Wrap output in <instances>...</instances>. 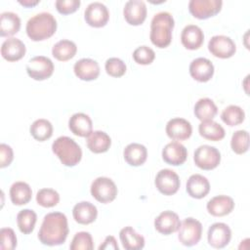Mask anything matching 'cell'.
Wrapping results in <instances>:
<instances>
[{
  "mask_svg": "<svg viewBox=\"0 0 250 250\" xmlns=\"http://www.w3.org/2000/svg\"><path fill=\"white\" fill-rule=\"evenodd\" d=\"M68 234L67 218L63 213L52 212L45 215L38 232L40 242L48 246L64 243Z\"/></svg>",
  "mask_w": 250,
  "mask_h": 250,
  "instance_id": "obj_1",
  "label": "cell"
},
{
  "mask_svg": "<svg viewBox=\"0 0 250 250\" xmlns=\"http://www.w3.org/2000/svg\"><path fill=\"white\" fill-rule=\"evenodd\" d=\"M175 21L173 16L168 12L155 14L150 22L149 38L151 43L157 48H166L172 41V30Z\"/></svg>",
  "mask_w": 250,
  "mask_h": 250,
  "instance_id": "obj_2",
  "label": "cell"
},
{
  "mask_svg": "<svg viewBox=\"0 0 250 250\" xmlns=\"http://www.w3.org/2000/svg\"><path fill=\"white\" fill-rule=\"evenodd\" d=\"M26 34L32 41H43L57 30V21L55 17L47 12H42L31 17L26 22Z\"/></svg>",
  "mask_w": 250,
  "mask_h": 250,
  "instance_id": "obj_3",
  "label": "cell"
},
{
  "mask_svg": "<svg viewBox=\"0 0 250 250\" xmlns=\"http://www.w3.org/2000/svg\"><path fill=\"white\" fill-rule=\"evenodd\" d=\"M52 150L61 162L67 167L75 166L82 158V150L79 145L73 139L66 136L56 139L52 144Z\"/></svg>",
  "mask_w": 250,
  "mask_h": 250,
  "instance_id": "obj_4",
  "label": "cell"
},
{
  "mask_svg": "<svg viewBox=\"0 0 250 250\" xmlns=\"http://www.w3.org/2000/svg\"><path fill=\"white\" fill-rule=\"evenodd\" d=\"M92 196L101 203H109L113 201L117 195V187L115 183L107 177H99L92 182Z\"/></svg>",
  "mask_w": 250,
  "mask_h": 250,
  "instance_id": "obj_5",
  "label": "cell"
},
{
  "mask_svg": "<svg viewBox=\"0 0 250 250\" xmlns=\"http://www.w3.org/2000/svg\"><path fill=\"white\" fill-rule=\"evenodd\" d=\"M178 239L185 246H193L197 244L202 234V225L193 218H187L181 222L179 228Z\"/></svg>",
  "mask_w": 250,
  "mask_h": 250,
  "instance_id": "obj_6",
  "label": "cell"
},
{
  "mask_svg": "<svg viewBox=\"0 0 250 250\" xmlns=\"http://www.w3.org/2000/svg\"><path fill=\"white\" fill-rule=\"evenodd\" d=\"M193 160L195 165L200 169L212 170L220 164L221 153L215 146L202 145L195 149Z\"/></svg>",
  "mask_w": 250,
  "mask_h": 250,
  "instance_id": "obj_7",
  "label": "cell"
},
{
  "mask_svg": "<svg viewBox=\"0 0 250 250\" xmlns=\"http://www.w3.org/2000/svg\"><path fill=\"white\" fill-rule=\"evenodd\" d=\"M26 72L34 80H45L54 72L53 62L44 56H36L30 59L26 64Z\"/></svg>",
  "mask_w": 250,
  "mask_h": 250,
  "instance_id": "obj_8",
  "label": "cell"
},
{
  "mask_svg": "<svg viewBox=\"0 0 250 250\" xmlns=\"http://www.w3.org/2000/svg\"><path fill=\"white\" fill-rule=\"evenodd\" d=\"M222 5L221 0H190L188 10L194 18L206 20L217 15L221 11Z\"/></svg>",
  "mask_w": 250,
  "mask_h": 250,
  "instance_id": "obj_9",
  "label": "cell"
},
{
  "mask_svg": "<svg viewBox=\"0 0 250 250\" xmlns=\"http://www.w3.org/2000/svg\"><path fill=\"white\" fill-rule=\"evenodd\" d=\"M208 50L216 58L229 59L236 52V46L230 37L215 35L208 42Z\"/></svg>",
  "mask_w": 250,
  "mask_h": 250,
  "instance_id": "obj_10",
  "label": "cell"
},
{
  "mask_svg": "<svg viewBox=\"0 0 250 250\" xmlns=\"http://www.w3.org/2000/svg\"><path fill=\"white\" fill-rule=\"evenodd\" d=\"M156 188L164 195L175 194L180 188V178L178 174L170 169L160 170L154 180Z\"/></svg>",
  "mask_w": 250,
  "mask_h": 250,
  "instance_id": "obj_11",
  "label": "cell"
},
{
  "mask_svg": "<svg viewBox=\"0 0 250 250\" xmlns=\"http://www.w3.org/2000/svg\"><path fill=\"white\" fill-rule=\"evenodd\" d=\"M86 22L92 27L104 26L109 19V12L105 5L101 2L90 3L84 12Z\"/></svg>",
  "mask_w": 250,
  "mask_h": 250,
  "instance_id": "obj_12",
  "label": "cell"
},
{
  "mask_svg": "<svg viewBox=\"0 0 250 250\" xmlns=\"http://www.w3.org/2000/svg\"><path fill=\"white\" fill-rule=\"evenodd\" d=\"M231 238V230L225 223H215L210 226L207 233L208 243L217 249L226 247Z\"/></svg>",
  "mask_w": 250,
  "mask_h": 250,
  "instance_id": "obj_13",
  "label": "cell"
},
{
  "mask_svg": "<svg viewBox=\"0 0 250 250\" xmlns=\"http://www.w3.org/2000/svg\"><path fill=\"white\" fill-rule=\"evenodd\" d=\"M146 3L142 0H129L123 9L124 19L131 25L142 24L146 18Z\"/></svg>",
  "mask_w": 250,
  "mask_h": 250,
  "instance_id": "obj_14",
  "label": "cell"
},
{
  "mask_svg": "<svg viewBox=\"0 0 250 250\" xmlns=\"http://www.w3.org/2000/svg\"><path fill=\"white\" fill-rule=\"evenodd\" d=\"M165 131L170 139L174 141H185L191 136L192 127L188 120L175 117L167 122Z\"/></svg>",
  "mask_w": 250,
  "mask_h": 250,
  "instance_id": "obj_15",
  "label": "cell"
},
{
  "mask_svg": "<svg viewBox=\"0 0 250 250\" xmlns=\"http://www.w3.org/2000/svg\"><path fill=\"white\" fill-rule=\"evenodd\" d=\"M180 226L181 221L178 214L170 210L161 212L154 220L155 229L164 235H169L178 231Z\"/></svg>",
  "mask_w": 250,
  "mask_h": 250,
  "instance_id": "obj_16",
  "label": "cell"
},
{
  "mask_svg": "<svg viewBox=\"0 0 250 250\" xmlns=\"http://www.w3.org/2000/svg\"><path fill=\"white\" fill-rule=\"evenodd\" d=\"M189 74L198 82H207L213 77L214 65L206 58L194 59L189 64Z\"/></svg>",
  "mask_w": 250,
  "mask_h": 250,
  "instance_id": "obj_17",
  "label": "cell"
},
{
  "mask_svg": "<svg viewBox=\"0 0 250 250\" xmlns=\"http://www.w3.org/2000/svg\"><path fill=\"white\" fill-rule=\"evenodd\" d=\"M188 157V150L184 145L174 141L167 144L162 149L163 160L170 165L178 166L183 164Z\"/></svg>",
  "mask_w": 250,
  "mask_h": 250,
  "instance_id": "obj_18",
  "label": "cell"
},
{
  "mask_svg": "<svg viewBox=\"0 0 250 250\" xmlns=\"http://www.w3.org/2000/svg\"><path fill=\"white\" fill-rule=\"evenodd\" d=\"M73 70L75 75L83 81L95 80L100 75L99 63L96 61L88 58L77 61L73 65Z\"/></svg>",
  "mask_w": 250,
  "mask_h": 250,
  "instance_id": "obj_19",
  "label": "cell"
},
{
  "mask_svg": "<svg viewBox=\"0 0 250 250\" xmlns=\"http://www.w3.org/2000/svg\"><path fill=\"white\" fill-rule=\"evenodd\" d=\"M204 41L202 29L195 24H188L181 33V42L186 49L197 50Z\"/></svg>",
  "mask_w": 250,
  "mask_h": 250,
  "instance_id": "obj_20",
  "label": "cell"
},
{
  "mask_svg": "<svg viewBox=\"0 0 250 250\" xmlns=\"http://www.w3.org/2000/svg\"><path fill=\"white\" fill-rule=\"evenodd\" d=\"M25 45L18 38L6 39L1 46V55L8 62H17L25 55Z\"/></svg>",
  "mask_w": 250,
  "mask_h": 250,
  "instance_id": "obj_21",
  "label": "cell"
},
{
  "mask_svg": "<svg viewBox=\"0 0 250 250\" xmlns=\"http://www.w3.org/2000/svg\"><path fill=\"white\" fill-rule=\"evenodd\" d=\"M209 214L215 217L229 215L234 208V201L228 195H217L211 198L206 205Z\"/></svg>",
  "mask_w": 250,
  "mask_h": 250,
  "instance_id": "obj_22",
  "label": "cell"
},
{
  "mask_svg": "<svg viewBox=\"0 0 250 250\" xmlns=\"http://www.w3.org/2000/svg\"><path fill=\"white\" fill-rule=\"evenodd\" d=\"M187 192L192 198L200 199L210 191V183L206 177L200 174L191 175L187 182Z\"/></svg>",
  "mask_w": 250,
  "mask_h": 250,
  "instance_id": "obj_23",
  "label": "cell"
},
{
  "mask_svg": "<svg viewBox=\"0 0 250 250\" xmlns=\"http://www.w3.org/2000/svg\"><path fill=\"white\" fill-rule=\"evenodd\" d=\"M72 216L78 224L89 225L97 219L98 209L94 204L88 201H81L74 205Z\"/></svg>",
  "mask_w": 250,
  "mask_h": 250,
  "instance_id": "obj_24",
  "label": "cell"
},
{
  "mask_svg": "<svg viewBox=\"0 0 250 250\" xmlns=\"http://www.w3.org/2000/svg\"><path fill=\"white\" fill-rule=\"evenodd\" d=\"M68 128L75 136L88 137L93 132V123L89 115L77 112L69 118Z\"/></svg>",
  "mask_w": 250,
  "mask_h": 250,
  "instance_id": "obj_25",
  "label": "cell"
},
{
  "mask_svg": "<svg viewBox=\"0 0 250 250\" xmlns=\"http://www.w3.org/2000/svg\"><path fill=\"white\" fill-rule=\"evenodd\" d=\"M125 161L131 166L143 165L147 157V149L144 145L138 143L129 144L123 151Z\"/></svg>",
  "mask_w": 250,
  "mask_h": 250,
  "instance_id": "obj_26",
  "label": "cell"
},
{
  "mask_svg": "<svg viewBox=\"0 0 250 250\" xmlns=\"http://www.w3.org/2000/svg\"><path fill=\"white\" fill-rule=\"evenodd\" d=\"M119 238L123 248L126 250H140L145 246L144 236L137 233L130 226L125 227L120 230Z\"/></svg>",
  "mask_w": 250,
  "mask_h": 250,
  "instance_id": "obj_27",
  "label": "cell"
},
{
  "mask_svg": "<svg viewBox=\"0 0 250 250\" xmlns=\"http://www.w3.org/2000/svg\"><path fill=\"white\" fill-rule=\"evenodd\" d=\"M110 145L111 139L104 131H93L87 137V146L94 153H103L107 151Z\"/></svg>",
  "mask_w": 250,
  "mask_h": 250,
  "instance_id": "obj_28",
  "label": "cell"
},
{
  "mask_svg": "<svg viewBox=\"0 0 250 250\" xmlns=\"http://www.w3.org/2000/svg\"><path fill=\"white\" fill-rule=\"evenodd\" d=\"M32 190L25 182H16L10 188V198L15 205H24L31 200Z\"/></svg>",
  "mask_w": 250,
  "mask_h": 250,
  "instance_id": "obj_29",
  "label": "cell"
},
{
  "mask_svg": "<svg viewBox=\"0 0 250 250\" xmlns=\"http://www.w3.org/2000/svg\"><path fill=\"white\" fill-rule=\"evenodd\" d=\"M21 28V19L13 12H4L0 15V35L12 36L19 32Z\"/></svg>",
  "mask_w": 250,
  "mask_h": 250,
  "instance_id": "obj_30",
  "label": "cell"
},
{
  "mask_svg": "<svg viewBox=\"0 0 250 250\" xmlns=\"http://www.w3.org/2000/svg\"><path fill=\"white\" fill-rule=\"evenodd\" d=\"M198 131L201 137L213 142L221 141L226 134L225 129L214 120L201 121L198 126Z\"/></svg>",
  "mask_w": 250,
  "mask_h": 250,
  "instance_id": "obj_31",
  "label": "cell"
},
{
  "mask_svg": "<svg viewBox=\"0 0 250 250\" xmlns=\"http://www.w3.org/2000/svg\"><path fill=\"white\" fill-rule=\"evenodd\" d=\"M77 52L76 44L73 41L62 39L57 42L52 48V55L60 62H66L72 59Z\"/></svg>",
  "mask_w": 250,
  "mask_h": 250,
  "instance_id": "obj_32",
  "label": "cell"
},
{
  "mask_svg": "<svg viewBox=\"0 0 250 250\" xmlns=\"http://www.w3.org/2000/svg\"><path fill=\"white\" fill-rule=\"evenodd\" d=\"M194 114L200 121L212 120L218 113V107L209 98L199 99L194 104Z\"/></svg>",
  "mask_w": 250,
  "mask_h": 250,
  "instance_id": "obj_33",
  "label": "cell"
},
{
  "mask_svg": "<svg viewBox=\"0 0 250 250\" xmlns=\"http://www.w3.org/2000/svg\"><path fill=\"white\" fill-rule=\"evenodd\" d=\"M30 134L38 142H44L53 135V125L47 119H37L30 125Z\"/></svg>",
  "mask_w": 250,
  "mask_h": 250,
  "instance_id": "obj_34",
  "label": "cell"
},
{
  "mask_svg": "<svg viewBox=\"0 0 250 250\" xmlns=\"http://www.w3.org/2000/svg\"><path fill=\"white\" fill-rule=\"evenodd\" d=\"M37 221L36 213L31 209L21 210L17 215V225L21 232L29 234L33 231Z\"/></svg>",
  "mask_w": 250,
  "mask_h": 250,
  "instance_id": "obj_35",
  "label": "cell"
},
{
  "mask_svg": "<svg viewBox=\"0 0 250 250\" xmlns=\"http://www.w3.org/2000/svg\"><path fill=\"white\" fill-rule=\"evenodd\" d=\"M221 118L228 126H236L244 121L245 112L240 106L230 104L222 111Z\"/></svg>",
  "mask_w": 250,
  "mask_h": 250,
  "instance_id": "obj_36",
  "label": "cell"
},
{
  "mask_svg": "<svg viewBox=\"0 0 250 250\" xmlns=\"http://www.w3.org/2000/svg\"><path fill=\"white\" fill-rule=\"evenodd\" d=\"M230 146L236 154H243L249 148V134L245 130L235 131L230 140Z\"/></svg>",
  "mask_w": 250,
  "mask_h": 250,
  "instance_id": "obj_37",
  "label": "cell"
},
{
  "mask_svg": "<svg viewBox=\"0 0 250 250\" xmlns=\"http://www.w3.org/2000/svg\"><path fill=\"white\" fill-rule=\"evenodd\" d=\"M36 201L42 207H54L60 201V194L53 188H41L36 194Z\"/></svg>",
  "mask_w": 250,
  "mask_h": 250,
  "instance_id": "obj_38",
  "label": "cell"
},
{
  "mask_svg": "<svg viewBox=\"0 0 250 250\" xmlns=\"http://www.w3.org/2000/svg\"><path fill=\"white\" fill-rule=\"evenodd\" d=\"M69 248L71 250H92L94 248L92 235L88 231L77 232L73 236Z\"/></svg>",
  "mask_w": 250,
  "mask_h": 250,
  "instance_id": "obj_39",
  "label": "cell"
},
{
  "mask_svg": "<svg viewBox=\"0 0 250 250\" xmlns=\"http://www.w3.org/2000/svg\"><path fill=\"white\" fill-rule=\"evenodd\" d=\"M133 59L139 64H150L155 59V53L151 48L146 45L140 46L133 52Z\"/></svg>",
  "mask_w": 250,
  "mask_h": 250,
  "instance_id": "obj_40",
  "label": "cell"
},
{
  "mask_svg": "<svg viewBox=\"0 0 250 250\" xmlns=\"http://www.w3.org/2000/svg\"><path fill=\"white\" fill-rule=\"evenodd\" d=\"M104 68L106 73L112 77H121L126 72L125 62L118 58H109L106 60Z\"/></svg>",
  "mask_w": 250,
  "mask_h": 250,
  "instance_id": "obj_41",
  "label": "cell"
},
{
  "mask_svg": "<svg viewBox=\"0 0 250 250\" xmlns=\"http://www.w3.org/2000/svg\"><path fill=\"white\" fill-rule=\"evenodd\" d=\"M17 247V236L10 228H3L0 230V248L2 250H13Z\"/></svg>",
  "mask_w": 250,
  "mask_h": 250,
  "instance_id": "obj_42",
  "label": "cell"
},
{
  "mask_svg": "<svg viewBox=\"0 0 250 250\" xmlns=\"http://www.w3.org/2000/svg\"><path fill=\"white\" fill-rule=\"evenodd\" d=\"M79 0H57L55 5L60 14L68 15L74 13L80 6Z\"/></svg>",
  "mask_w": 250,
  "mask_h": 250,
  "instance_id": "obj_43",
  "label": "cell"
},
{
  "mask_svg": "<svg viewBox=\"0 0 250 250\" xmlns=\"http://www.w3.org/2000/svg\"><path fill=\"white\" fill-rule=\"evenodd\" d=\"M14 159V152L10 146L6 144L0 145V167L4 168L9 166Z\"/></svg>",
  "mask_w": 250,
  "mask_h": 250,
  "instance_id": "obj_44",
  "label": "cell"
},
{
  "mask_svg": "<svg viewBox=\"0 0 250 250\" xmlns=\"http://www.w3.org/2000/svg\"><path fill=\"white\" fill-rule=\"evenodd\" d=\"M102 249H113V250H118V245L116 242V239L112 235H107L104 238V241L103 244L99 246V250Z\"/></svg>",
  "mask_w": 250,
  "mask_h": 250,
  "instance_id": "obj_45",
  "label": "cell"
},
{
  "mask_svg": "<svg viewBox=\"0 0 250 250\" xmlns=\"http://www.w3.org/2000/svg\"><path fill=\"white\" fill-rule=\"evenodd\" d=\"M40 1L39 0H20L19 3L21 4L22 6L24 7H27V8H30V7H33L35 5H37Z\"/></svg>",
  "mask_w": 250,
  "mask_h": 250,
  "instance_id": "obj_46",
  "label": "cell"
}]
</instances>
